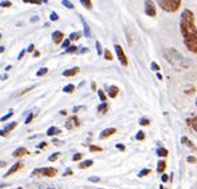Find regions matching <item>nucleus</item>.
Instances as JSON below:
<instances>
[{"instance_id":"1","label":"nucleus","mask_w":197,"mask_h":189,"mask_svg":"<svg viewBox=\"0 0 197 189\" xmlns=\"http://www.w3.org/2000/svg\"><path fill=\"white\" fill-rule=\"evenodd\" d=\"M180 28H181V33L184 35V37H189L192 35L197 33V29L194 27V16L192 13V11L185 9L181 15V22H180Z\"/></svg>"},{"instance_id":"2","label":"nucleus","mask_w":197,"mask_h":189,"mask_svg":"<svg viewBox=\"0 0 197 189\" xmlns=\"http://www.w3.org/2000/svg\"><path fill=\"white\" fill-rule=\"evenodd\" d=\"M165 56H166V60L174 67H183L185 64V60H184L183 55L176 49H166Z\"/></svg>"},{"instance_id":"3","label":"nucleus","mask_w":197,"mask_h":189,"mask_svg":"<svg viewBox=\"0 0 197 189\" xmlns=\"http://www.w3.org/2000/svg\"><path fill=\"white\" fill-rule=\"evenodd\" d=\"M160 7L164 9V11H168V12H174L176 9H179V7L181 6V2L180 0H163V2L159 3Z\"/></svg>"},{"instance_id":"4","label":"nucleus","mask_w":197,"mask_h":189,"mask_svg":"<svg viewBox=\"0 0 197 189\" xmlns=\"http://www.w3.org/2000/svg\"><path fill=\"white\" fill-rule=\"evenodd\" d=\"M185 44H186V47H188L189 51L197 52V33H196V35H192V36H189V37H186V39H185Z\"/></svg>"},{"instance_id":"5","label":"nucleus","mask_w":197,"mask_h":189,"mask_svg":"<svg viewBox=\"0 0 197 189\" xmlns=\"http://www.w3.org/2000/svg\"><path fill=\"white\" fill-rule=\"evenodd\" d=\"M37 173H41V175L48 176V177H53V176L57 173V171L55 169V168H41V169H36V171H33V172H32V175H33V176H35V175H37Z\"/></svg>"},{"instance_id":"6","label":"nucleus","mask_w":197,"mask_h":189,"mask_svg":"<svg viewBox=\"0 0 197 189\" xmlns=\"http://www.w3.org/2000/svg\"><path fill=\"white\" fill-rule=\"evenodd\" d=\"M115 49H116V53H117V57H119L120 63H121L124 67H127V65H128V60H127V57H125V53H124L123 48H121L119 44H116V45H115Z\"/></svg>"},{"instance_id":"7","label":"nucleus","mask_w":197,"mask_h":189,"mask_svg":"<svg viewBox=\"0 0 197 189\" xmlns=\"http://www.w3.org/2000/svg\"><path fill=\"white\" fill-rule=\"evenodd\" d=\"M145 13H147L148 16H155V15H156L155 6H153L150 2H145Z\"/></svg>"},{"instance_id":"8","label":"nucleus","mask_w":197,"mask_h":189,"mask_svg":"<svg viewBox=\"0 0 197 189\" xmlns=\"http://www.w3.org/2000/svg\"><path fill=\"white\" fill-rule=\"evenodd\" d=\"M63 39H64V35H63V32H60V31H55V32L52 33V40H53V43H55V44H59V43H61V41H63Z\"/></svg>"},{"instance_id":"9","label":"nucleus","mask_w":197,"mask_h":189,"mask_svg":"<svg viewBox=\"0 0 197 189\" xmlns=\"http://www.w3.org/2000/svg\"><path fill=\"white\" fill-rule=\"evenodd\" d=\"M21 166H23V164H21V162H16V164H13V165L11 166V169H9V171H8V172H7V173H6L4 176H6V177H8V176L13 175L15 172H17V171L20 169Z\"/></svg>"},{"instance_id":"10","label":"nucleus","mask_w":197,"mask_h":189,"mask_svg":"<svg viewBox=\"0 0 197 189\" xmlns=\"http://www.w3.org/2000/svg\"><path fill=\"white\" fill-rule=\"evenodd\" d=\"M113 133H116V129H115V128H107V129H104V131L100 133V139H107V137H109V136L113 135Z\"/></svg>"},{"instance_id":"11","label":"nucleus","mask_w":197,"mask_h":189,"mask_svg":"<svg viewBox=\"0 0 197 189\" xmlns=\"http://www.w3.org/2000/svg\"><path fill=\"white\" fill-rule=\"evenodd\" d=\"M73 124H75V127H79V120H77V117H72V119H69L68 121H67V124H65V127H67V129H71L72 127H73Z\"/></svg>"},{"instance_id":"12","label":"nucleus","mask_w":197,"mask_h":189,"mask_svg":"<svg viewBox=\"0 0 197 189\" xmlns=\"http://www.w3.org/2000/svg\"><path fill=\"white\" fill-rule=\"evenodd\" d=\"M80 19H81L83 25H84V33H85V37H91V29H89V25H88V23L85 22V19H84L83 16H80Z\"/></svg>"},{"instance_id":"13","label":"nucleus","mask_w":197,"mask_h":189,"mask_svg":"<svg viewBox=\"0 0 197 189\" xmlns=\"http://www.w3.org/2000/svg\"><path fill=\"white\" fill-rule=\"evenodd\" d=\"M28 153V151L26 149V148H17L15 152H13V157H21V156H24V155H27Z\"/></svg>"},{"instance_id":"14","label":"nucleus","mask_w":197,"mask_h":189,"mask_svg":"<svg viewBox=\"0 0 197 189\" xmlns=\"http://www.w3.org/2000/svg\"><path fill=\"white\" fill-rule=\"evenodd\" d=\"M117 93H119V88H117L116 85H112V87L108 88V95L111 96L112 99H115V97L117 96Z\"/></svg>"},{"instance_id":"15","label":"nucleus","mask_w":197,"mask_h":189,"mask_svg":"<svg viewBox=\"0 0 197 189\" xmlns=\"http://www.w3.org/2000/svg\"><path fill=\"white\" fill-rule=\"evenodd\" d=\"M77 73H79V68H72V69H67V71L63 72V75H64L65 77H68V76H75V75H77Z\"/></svg>"},{"instance_id":"16","label":"nucleus","mask_w":197,"mask_h":189,"mask_svg":"<svg viewBox=\"0 0 197 189\" xmlns=\"http://www.w3.org/2000/svg\"><path fill=\"white\" fill-rule=\"evenodd\" d=\"M60 132H61V131H60L57 127H51V128L47 131V135H48V136H53V135H59Z\"/></svg>"},{"instance_id":"17","label":"nucleus","mask_w":197,"mask_h":189,"mask_svg":"<svg viewBox=\"0 0 197 189\" xmlns=\"http://www.w3.org/2000/svg\"><path fill=\"white\" fill-rule=\"evenodd\" d=\"M165 166H166V164H165V161L164 160H160L159 162H157V172H164V169H165Z\"/></svg>"},{"instance_id":"18","label":"nucleus","mask_w":197,"mask_h":189,"mask_svg":"<svg viewBox=\"0 0 197 189\" xmlns=\"http://www.w3.org/2000/svg\"><path fill=\"white\" fill-rule=\"evenodd\" d=\"M97 111L101 112V113H105L108 111V104L107 103H101L100 105H99V108H97Z\"/></svg>"},{"instance_id":"19","label":"nucleus","mask_w":197,"mask_h":189,"mask_svg":"<svg viewBox=\"0 0 197 189\" xmlns=\"http://www.w3.org/2000/svg\"><path fill=\"white\" fill-rule=\"evenodd\" d=\"M92 164H93V161H92V160H85V161H83V162H81L79 166L81 168V169H84V168H88V166H91Z\"/></svg>"},{"instance_id":"20","label":"nucleus","mask_w":197,"mask_h":189,"mask_svg":"<svg viewBox=\"0 0 197 189\" xmlns=\"http://www.w3.org/2000/svg\"><path fill=\"white\" fill-rule=\"evenodd\" d=\"M65 93H72L75 91V85H72V84H68V85H65L64 89H63Z\"/></svg>"},{"instance_id":"21","label":"nucleus","mask_w":197,"mask_h":189,"mask_svg":"<svg viewBox=\"0 0 197 189\" xmlns=\"http://www.w3.org/2000/svg\"><path fill=\"white\" fill-rule=\"evenodd\" d=\"M80 36H81L80 32H72V33L69 35V40H71V41H72V40H79Z\"/></svg>"},{"instance_id":"22","label":"nucleus","mask_w":197,"mask_h":189,"mask_svg":"<svg viewBox=\"0 0 197 189\" xmlns=\"http://www.w3.org/2000/svg\"><path fill=\"white\" fill-rule=\"evenodd\" d=\"M157 155H159L160 157H166L168 151H166L165 148H159V149H157Z\"/></svg>"},{"instance_id":"23","label":"nucleus","mask_w":197,"mask_h":189,"mask_svg":"<svg viewBox=\"0 0 197 189\" xmlns=\"http://www.w3.org/2000/svg\"><path fill=\"white\" fill-rule=\"evenodd\" d=\"M16 122H11V124H8V125H6V127H4V131L6 132H11L12 129H15V127H16Z\"/></svg>"},{"instance_id":"24","label":"nucleus","mask_w":197,"mask_h":189,"mask_svg":"<svg viewBox=\"0 0 197 189\" xmlns=\"http://www.w3.org/2000/svg\"><path fill=\"white\" fill-rule=\"evenodd\" d=\"M80 3H81L85 8H92V3L89 2V0H80Z\"/></svg>"},{"instance_id":"25","label":"nucleus","mask_w":197,"mask_h":189,"mask_svg":"<svg viewBox=\"0 0 197 189\" xmlns=\"http://www.w3.org/2000/svg\"><path fill=\"white\" fill-rule=\"evenodd\" d=\"M47 72H48V68H41V69H39V71H37V73H36V75H37V76H44Z\"/></svg>"},{"instance_id":"26","label":"nucleus","mask_w":197,"mask_h":189,"mask_svg":"<svg viewBox=\"0 0 197 189\" xmlns=\"http://www.w3.org/2000/svg\"><path fill=\"white\" fill-rule=\"evenodd\" d=\"M69 44H71V40H69V39H67V40H64V41H63V48H65V49H68V48L71 47Z\"/></svg>"},{"instance_id":"27","label":"nucleus","mask_w":197,"mask_h":189,"mask_svg":"<svg viewBox=\"0 0 197 189\" xmlns=\"http://www.w3.org/2000/svg\"><path fill=\"white\" fill-rule=\"evenodd\" d=\"M12 115H13V112H12V111H9V112H8V113H7L6 116H3L2 119H0V121H6V120L11 119V116H12Z\"/></svg>"},{"instance_id":"28","label":"nucleus","mask_w":197,"mask_h":189,"mask_svg":"<svg viewBox=\"0 0 197 189\" xmlns=\"http://www.w3.org/2000/svg\"><path fill=\"white\" fill-rule=\"evenodd\" d=\"M99 97H100V100L103 101V103H105V100H107V97H105V93L101 91V89H99Z\"/></svg>"},{"instance_id":"29","label":"nucleus","mask_w":197,"mask_h":189,"mask_svg":"<svg viewBox=\"0 0 197 189\" xmlns=\"http://www.w3.org/2000/svg\"><path fill=\"white\" fill-rule=\"evenodd\" d=\"M63 4L67 7V8H71V9L73 8V4H72L71 2H68V0H63Z\"/></svg>"},{"instance_id":"30","label":"nucleus","mask_w":197,"mask_h":189,"mask_svg":"<svg viewBox=\"0 0 197 189\" xmlns=\"http://www.w3.org/2000/svg\"><path fill=\"white\" fill-rule=\"evenodd\" d=\"M89 149H91V152H100V151H101L100 146H96V145H91Z\"/></svg>"},{"instance_id":"31","label":"nucleus","mask_w":197,"mask_h":189,"mask_svg":"<svg viewBox=\"0 0 197 189\" xmlns=\"http://www.w3.org/2000/svg\"><path fill=\"white\" fill-rule=\"evenodd\" d=\"M148 173H150V169H143V171L139 173V177H144V176L148 175Z\"/></svg>"},{"instance_id":"32","label":"nucleus","mask_w":197,"mask_h":189,"mask_svg":"<svg viewBox=\"0 0 197 189\" xmlns=\"http://www.w3.org/2000/svg\"><path fill=\"white\" fill-rule=\"evenodd\" d=\"M76 51H77V47H76V45H71V47L67 49L68 53H73V52H76Z\"/></svg>"},{"instance_id":"33","label":"nucleus","mask_w":197,"mask_h":189,"mask_svg":"<svg viewBox=\"0 0 197 189\" xmlns=\"http://www.w3.org/2000/svg\"><path fill=\"white\" fill-rule=\"evenodd\" d=\"M33 116H35L33 113H29V115L27 116V119H26V121H24V122H26V124H29V122L32 121V119H33Z\"/></svg>"},{"instance_id":"34","label":"nucleus","mask_w":197,"mask_h":189,"mask_svg":"<svg viewBox=\"0 0 197 189\" xmlns=\"http://www.w3.org/2000/svg\"><path fill=\"white\" fill-rule=\"evenodd\" d=\"M104 55H105V59H107V60H112V53H111V51L107 49Z\"/></svg>"},{"instance_id":"35","label":"nucleus","mask_w":197,"mask_h":189,"mask_svg":"<svg viewBox=\"0 0 197 189\" xmlns=\"http://www.w3.org/2000/svg\"><path fill=\"white\" fill-rule=\"evenodd\" d=\"M0 6L4 7V8H8V7L12 6V3H11V2H2V3H0Z\"/></svg>"},{"instance_id":"36","label":"nucleus","mask_w":197,"mask_h":189,"mask_svg":"<svg viewBox=\"0 0 197 189\" xmlns=\"http://www.w3.org/2000/svg\"><path fill=\"white\" fill-rule=\"evenodd\" d=\"M150 68H152L153 71H159V69H160V67H159L157 63H152V64H150Z\"/></svg>"},{"instance_id":"37","label":"nucleus","mask_w":197,"mask_h":189,"mask_svg":"<svg viewBox=\"0 0 197 189\" xmlns=\"http://www.w3.org/2000/svg\"><path fill=\"white\" fill-rule=\"evenodd\" d=\"M88 180H89L91 182H99V181H100V178H99L97 176H92V177H89Z\"/></svg>"},{"instance_id":"38","label":"nucleus","mask_w":197,"mask_h":189,"mask_svg":"<svg viewBox=\"0 0 197 189\" xmlns=\"http://www.w3.org/2000/svg\"><path fill=\"white\" fill-rule=\"evenodd\" d=\"M192 127H193L194 131H197V117H194V119L192 120Z\"/></svg>"},{"instance_id":"39","label":"nucleus","mask_w":197,"mask_h":189,"mask_svg":"<svg viewBox=\"0 0 197 189\" xmlns=\"http://www.w3.org/2000/svg\"><path fill=\"white\" fill-rule=\"evenodd\" d=\"M49 17H51V20H52V22H56V20L59 19V16H57V13H55V12H52Z\"/></svg>"},{"instance_id":"40","label":"nucleus","mask_w":197,"mask_h":189,"mask_svg":"<svg viewBox=\"0 0 197 189\" xmlns=\"http://www.w3.org/2000/svg\"><path fill=\"white\" fill-rule=\"evenodd\" d=\"M96 49H97V55H101V45L99 41H96Z\"/></svg>"},{"instance_id":"41","label":"nucleus","mask_w":197,"mask_h":189,"mask_svg":"<svg viewBox=\"0 0 197 189\" xmlns=\"http://www.w3.org/2000/svg\"><path fill=\"white\" fill-rule=\"evenodd\" d=\"M144 139V132H139L136 135V140H143Z\"/></svg>"},{"instance_id":"42","label":"nucleus","mask_w":197,"mask_h":189,"mask_svg":"<svg viewBox=\"0 0 197 189\" xmlns=\"http://www.w3.org/2000/svg\"><path fill=\"white\" fill-rule=\"evenodd\" d=\"M57 157H59V153H53V155L49 156V161H55Z\"/></svg>"},{"instance_id":"43","label":"nucleus","mask_w":197,"mask_h":189,"mask_svg":"<svg viewBox=\"0 0 197 189\" xmlns=\"http://www.w3.org/2000/svg\"><path fill=\"white\" fill-rule=\"evenodd\" d=\"M81 159V153H76V155H73V161H79Z\"/></svg>"},{"instance_id":"44","label":"nucleus","mask_w":197,"mask_h":189,"mask_svg":"<svg viewBox=\"0 0 197 189\" xmlns=\"http://www.w3.org/2000/svg\"><path fill=\"white\" fill-rule=\"evenodd\" d=\"M186 160H188V162H197V159H196V157H193V156H189Z\"/></svg>"},{"instance_id":"45","label":"nucleus","mask_w":197,"mask_h":189,"mask_svg":"<svg viewBox=\"0 0 197 189\" xmlns=\"http://www.w3.org/2000/svg\"><path fill=\"white\" fill-rule=\"evenodd\" d=\"M140 124H141V125H148V124H149V120H147V119H141V120H140Z\"/></svg>"},{"instance_id":"46","label":"nucleus","mask_w":197,"mask_h":189,"mask_svg":"<svg viewBox=\"0 0 197 189\" xmlns=\"http://www.w3.org/2000/svg\"><path fill=\"white\" fill-rule=\"evenodd\" d=\"M80 109H85V107H84V105H81V107H75V108H73V112H79Z\"/></svg>"},{"instance_id":"47","label":"nucleus","mask_w":197,"mask_h":189,"mask_svg":"<svg viewBox=\"0 0 197 189\" xmlns=\"http://www.w3.org/2000/svg\"><path fill=\"white\" fill-rule=\"evenodd\" d=\"M116 148H117V149H120V151H124V149H125V146H124L123 144H117V145H116Z\"/></svg>"},{"instance_id":"48","label":"nucleus","mask_w":197,"mask_h":189,"mask_svg":"<svg viewBox=\"0 0 197 189\" xmlns=\"http://www.w3.org/2000/svg\"><path fill=\"white\" fill-rule=\"evenodd\" d=\"M33 49H35V45H33V44H31V45L28 47V49H27V51H28V52H33Z\"/></svg>"},{"instance_id":"49","label":"nucleus","mask_w":197,"mask_h":189,"mask_svg":"<svg viewBox=\"0 0 197 189\" xmlns=\"http://www.w3.org/2000/svg\"><path fill=\"white\" fill-rule=\"evenodd\" d=\"M161 180H163L164 182H166V181H168V175H163V176H161Z\"/></svg>"},{"instance_id":"50","label":"nucleus","mask_w":197,"mask_h":189,"mask_svg":"<svg viewBox=\"0 0 197 189\" xmlns=\"http://www.w3.org/2000/svg\"><path fill=\"white\" fill-rule=\"evenodd\" d=\"M0 136H3V137H6V136H7V132H6L4 129H2V131H0Z\"/></svg>"},{"instance_id":"51","label":"nucleus","mask_w":197,"mask_h":189,"mask_svg":"<svg viewBox=\"0 0 197 189\" xmlns=\"http://www.w3.org/2000/svg\"><path fill=\"white\" fill-rule=\"evenodd\" d=\"M24 53H26V51H21V52H20V53H19V57H17V59H19V60H20V59H21V57H23V56H24Z\"/></svg>"},{"instance_id":"52","label":"nucleus","mask_w":197,"mask_h":189,"mask_svg":"<svg viewBox=\"0 0 197 189\" xmlns=\"http://www.w3.org/2000/svg\"><path fill=\"white\" fill-rule=\"evenodd\" d=\"M69 175H72V171H71V169H68V171H65V173H64V176H69Z\"/></svg>"},{"instance_id":"53","label":"nucleus","mask_w":197,"mask_h":189,"mask_svg":"<svg viewBox=\"0 0 197 189\" xmlns=\"http://www.w3.org/2000/svg\"><path fill=\"white\" fill-rule=\"evenodd\" d=\"M46 145H47L46 142H41V144H39V145H37V148H44Z\"/></svg>"},{"instance_id":"54","label":"nucleus","mask_w":197,"mask_h":189,"mask_svg":"<svg viewBox=\"0 0 197 189\" xmlns=\"http://www.w3.org/2000/svg\"><path fill=\"white\" fill-rule=\"evenodd\" d=\"M33 56H35V57H39V56H40V52H39V51H35V52H33Z\"/></svg>"},{"instance_id":"55","label":"nucleus","mask_w":197,"mask_h":189,"mask_svg":"<svg viewBox=\"0 0 197 189\" xmlns=\"http://www.w3.org/2000/svg\"><path fill=\"white\" fill-rule=\"evenodd\" d=\"M37 20H39V17H37V16H35V17H32V19H31V22H37Z\"/></svg>"},{"instance_id":"56","label":"nucleus","mask_w":197,"mask_h":189,"mask_svg":"<svg viewBox=\"0 0 197 189\" xmlns=\"http://www.w3.org/2000/svg\"><path fill=\"white\" fill-rule=\"evenodd\" d=\"M3 166H6V162L4 161H0V168H3Z\"/></svg>"},{"instance_id":"57","label":"nucleus","mask_w":197,"mask_h":189,"mask_svg":"<svg viewBox=\"0 0 197 189\" xmlns=\"http://www.w3.org/2000/svg\"><path fill=\"white\" fill-rule=\"evenodd\" d=\"M7 77H8V76H7V75H3V76H2V77H0V80H6V79H7Z\"/></svg>"},{"instance_id":"58","label":"nucleus","mask_w":197,"mask_h":189,"mask_svg":"<svg viewBox=\"0 0 197 189\" xmlns=\"http://www.w3.org/2000/svg\"><path fill=\"white\" fill-rule=\"evenodd\" d=\"M87 51H88V49H87V48H83V49H81V51H80V52H81V53H85V52H87Z\"/></svg>"},{"instance_id":"59","label":"nucleus","mask_w":197,"mask_h":189,"mask_svg":"<svg viewBox=\"0 0 197 189\" xmlns=\"http://www.w3.org/2000/svg\"><path fill=\"white\" fill-rule=\"evenodd\" d=\"M53 144H56V145H59V144H60V141H59V140H53Z\"/></svg>"},{"instance_id":"60","label":"nucleus","mask_w":197,"mask_h":189,"mask_svg":"<svg viewBox=\"0 0 197 189\" xmlns=\"http://www.w3.org/2000/svg\"><path fill=\"white\" fill-rule=\"evenodd\" d=\"M11 68H12V67H11V65H7V67H6V71H9V69H11Z\"/></svg>"},{"instance_id":"61","label":"nucleus","mask_w":197,"mask_h":189,"mask_svg":"<svg viewBox=\"0 0 197 189\" xmlns=\"http://www.w3.org/2000/svg\"><path fill=\"white\" fill-rule=\"evenodd\" d=\"M2 52H4V47H0V53Z\"/></svg>"},{"instance_id":"62","label":"nucleus","mask_w":197,"mask_h":189,"mask_svg":"<svg viewBox=\"0 0 197 189\" xmlns=\"http://www.w3.org/2000/svg\"><path fill=\"white\" fill-rule=\"evenodd\" d=\"M6 185H3V184H0V188H4Z\"/></svg>"},{"instance_id":"63","label":"nucleus","mask_w":197,"mask_h":189,"mask_svg":"<svg viewBox=\"0 0 197 189\" xmlns=\"http://www.w3.org/2000/svg\"><path fill=\"white\" fill-rule=\"evenodd\" d=\"M0 39H2V35H0Z\"/></svg>"},{"instance_id":"64","label":"nucleus","mask_w":197,"mask_h":189,"mask_svg":"<svg viewBox=\"0 0 197 189\" xmlns=\"http://www.w3.org/2000/svg\"><path fill=\"white\" fill-rule=\"evenodd\" d=\"M196 104H197V101H196Z\"/></svg>"}]
</instances>
